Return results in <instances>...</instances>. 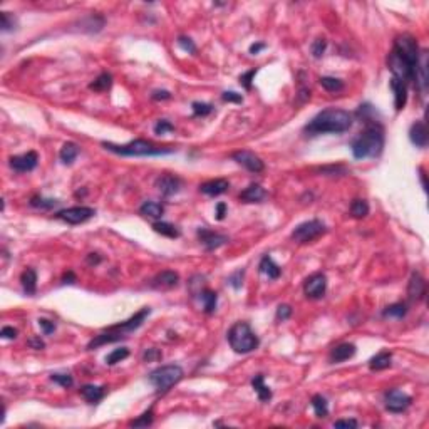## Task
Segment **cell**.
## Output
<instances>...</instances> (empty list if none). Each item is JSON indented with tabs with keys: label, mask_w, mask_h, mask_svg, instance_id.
<instances>
[{
	"label": "cell",
	"mask_w": 429,
	"mask_h": 429,
	"mask_svg": "<svg viewBox=\"0 0 429 429\" xmlns=\"http://www.w3.org/2000/svg\"><path fill=\"white\" fill-rule=\"evenodd\" d=\"M39 326H41L44 335H49V334H52V332H54V329H56L54 322L47 320V318H39Z\"/></svg>",
	"instance_id": "obj_53"
},
{
	"label": "cell",
	"mask_w": 429,
	"mask_h": 429,
	"mask_svg": "<svg viewBox=\"0 0 429 429\" xmlns=\"http://www.w3.org/2000/svg\"><path fill=\"white\" fill-rule=\"evenodd\" d=\"M228 188H230L228 181L218 178V180H210V181H206V183H203L200 186V191L208 194V196H220V194L228 191Z\"/></svg>",
	"instance_id": "obj_20"
},
{
	"label": "cell",
	"mask_w": 429,
	"mask_h": 429,
	"mask_svg": "<svg viewBox=\"0 0 429 429\" xmlns=\"http://www.w3.org/2000/svg\"><path fill=\"white\" fill-rule=\"evenodd\" d=\"M153 230L159 235L168 237V238H178L180 237V230L174 225L168 223V222H156L153 223Z\"/></svg>",
	"instance_id": "obj_32"
},
{
	"label": "cell",
	"mask_w": 429,
	"mask_h": 429,
	"mask_svg": "<svg viewBox=\"0 0 429 429\" xmlns=\"http://www.w3.org/2000/svg\"><path fill=\"white\" fill-rule=\"evenodd\" d=\"M228 342H230V347L237 354H248L260 346L258 337L246 322L233 324L231 329L228 330Z\"/></svg>",
	"instance_id": "obj_5"
},
{
	"label": "cell",
	"mask_w": 429,
	"mask_h": 429,
	"mask_svg": "<svg viewBox=\"0 0 429 429\" xmlns=\"http://www.w3.org/2000/svg\"><path fill=\"white\" fill-rule=\"evenodd\" d=\"M327 290V277L324 274H314L310 275L307 280L303 283V292L305 295L312 300H317V298H322L326 295Z\"/></svg>",
	"instance_id": "obj_12"
},
{
	"label": "cell",
	"mask_w": 429,
	"mask_h": 429,
	"mask_svg": "<svg viewBox=\"0 0 429 429\" xmlns=\"http://www.w3.org/2000/svg\"><path fill=\"white\" fill-rule=\"evenodd\" d=\"M411 402H413L411 396L399 391V389H391V391H387L384 394V406L389 413H394V414L404 413L411 406Z\"/></svg>",
	"instance_id": "obj_11"
},
{
	"label": "cell",
	"mask_w": 429,
	"mask_h": 429,
	"mask_svg": "<svg viewBox=\"0 0 429 429\" xmlns=\"http://www.w3.org/2000/svg\"><path fill=\"white\" fill-rule=\"evenodd\" d=\"M409 139L414 146L426 148L427 146V128L422 121H416L409 129Z\"/></svg>",
	"instance_id": "obj_19"
},
{
	"label": "cell",
	"mask_w": 429,
	"mask_h": 429,
	"mask_svg": "<svg viewBox=\"0 0 429 429\" xmlns=\"http://www.w3.org/2000/svg\"><path fill=\"white\" fill-rule=\"evenodd\" d=\"M191 108H193L194 116H208V114H211L214 109L211 104H208V102H193Z\"/></svg>",
	"instance_id": "obj_44"
},
{
	"label": "cell",
	"mask_w": 429,
	"mask_h": 429,
	"mask_svg": "<svg viewBox=\"0 0 429 429\" xmlns=\"http://www.w3.org/2000/svg\"><path fill=\"white\" fill-rule=\"evenodd\" d=\"M153 421H154V411H153V407H149L148 411L142 413L138 419H134V421L129 422V426H133V427H146V426H151Z\"/></svg>",
	"instance_id": "obj_38"
},
{
	"label": "cell",
	"mask_w": 429,
	"mask_h": 429,
	"mask_svg": "<svg viewBox=\"0 0 429 429\" xmlns=\"http://www.w3.org/2000/svg\"><path fill=\"white\" fill-rule=\"evenodd\" d=\"M292 315V307L290 305H278V309H277V320H289Z\"/></svg>",
	"instance_id": "obj_50"
},
{
	"label": "cell",
	"mask_w": 429,
	"mask_h": 429,
	"mask_svg": "<svg viewBox=\"0 0 429 429\" xmlns=\"http://www.w3.org/2000/svg\"><path fill=\"white\" fill-rule=\"evenodd\" d=\"M178 45H180V47L183 49L185 52H188V54H196V45H194V42L191 41L190 37L180 35V37H178Z\"/></svg>",
	"instance_id": "obj_45"
},
{
	"label": "cell",
	"mask_w": 429,
	"mask_h": 429,
	"mask_svg": "<svg viewBox=\"0 0 429 429\" xmlns=\"http://www.w3.org/2000/svg\"><path fill=\"white\" fill-rule=\"evenodd\" d=\"M266 198V191L260 185H250L240 193V200L243 203H260Z\"/></svg>",
	"instance_id": "obj_23"
},
{
	"label": "cell",
	"mask_w": 429,
	"mask_h": 429,
	"mask_svg": "<svg viewBox=\"0 0 429 429\" xmlns=\"http://www.w3.org/2000/svg\"><path fill=\"white\" fill-rule=\"evenodd\" d=\"M359 422L355 419H339L334 422V427H357Z\"/></svg>",
	"instance_id": "obj_54"
},
{
	"label": "cell",
	"mask_w": 429,
	"mask_h": 429,
	"mask_svg": "<svg viewBox=\"0 0 429 429\" xmlns=\"http://www.w3.org/2000/svg\"><path fill=\"white\" fill-rule=\"evenodd\" d=\"M111 84H113V76L108 73H102L96 77L94 82L89 84V87L93 91H97V93H102V91H108L111 87Z\"/></svg>",
	"instance_id": "obj_34"
},
{
	"label": "cell",
	"mask_w": 429,
	"mask_h": 429,
	"mask_svg": "<svg viewBox=\"0 0 429 429\" xmlns=\"http://www.w3.org/2000/svg\"><path fill=\"white\" fill-rule=\"evenodd\" d=\"M258 269H260V272H262L263 275L269 277L270 280H277V278L280 277V274H282V269L274 262V258H272L270 255H265L262 260H260Z\"/></svg>",
	"instance_id": "obj_24"
},
{
	"label": "cell",
	"mask_w": 429,
	"mask_h": 429,
	"mask_svg": "<svg viewBox=\"0 0 429 429\" xmlns=\"http://www.w3.org/2000/svg\"><path fill=\"white\" fill-rule=\"evenodd\" d=\"M326 230V225L320 220H309V222L297 225V228L292 231V240L297 243H309L312 240L324 235Z\"/></svg>",
	"instance_id": "obj_7"
},
{
	"label": "cell",
	"mask_w": 429,
	"mask_h": 429,
	"mask_svg": "<svg viewBox=\"0 0 429 429\" xmlns=\"http://www.w3.org/2000/svg\"><path fill=\"white\" fill-rule=\"evenodd\" d=\"M171 131H174V126L171 124L170 121H166V119H159L154 124V134H158V136L166 134V133H171Z\"/></svg>",
	"instance_id": "obj_46"
},
{
	"label": "cell",
	"mask_w": 429,
	"mask_h": 429,
	"mask_svg": "<svg viewBox=\"0 0 429 429\" xmlns=\"http://www.w3.org/2000/svg\"><path fill=\"white\" fill-rule=\"evenodd\" d=\"M217 220H220V222H222V220L225 218V214H226V205L223 203V201H220V203L217 205Z\"/></svg>",
	"instance_id": "obj_58"
},
{
	"label": "cell",
	"mask_w": 429,
	"mask_h": 429,
	"mask_svg": "<svg viewBox=\"0 0 429 429\" xmlns=\"http://www.w3.org/2000/svg\"><path fill=\"white\" fill-rule=\"evenodd\" d=\"M352 114L344 111V109L329 108L324 109L317 116H314L303 128V133L309 136H318V134H341L346 133L352 128Z\"/></svg>",
	"instance_id": "obj_1"
},
{
	"label": "cell",
	"mask_w": 429,
	"mask_h": 429,
	"mask_svg": "<svg viewBox=\"0 0 429 429\" xmlns=\"http://www.w3.org/2000/svg\"><path fill=\"white\" fill-rule=\"evenodd\" d=\"M201 300H203V307L206 314H213L214 310H217V302H218V295L217 292H211V290H203L201 292Z\"/></svg>",
	"instance_id": "obj_35"
},
{
	"label": "cell",
	"mask_w": 429,
	"mask_h": 429,
	"mask_svg": "<svg viewBox=\"0 0 429 429\" xmlns=\"http://www.w3.org/2000/svg\"><path fill=\"white\" fill-rule=\"evenodd\" d=\"M87 263H89V265H97V263H101V257L97 255V253H89Z\"/></svg>",
	"instance_id": "obj_60"
},
{
	"label": "cell",
	"mask_w": 429,
	"mask_h": 429,
	"mask_svg": "<svg viewBox=\"0 0 429 429\" xmlns=\"http://www.w3.org/2000/svg\"><path fill=\"white\" fill-rule=\"evenodd\" d=\"M222 99L225 102H242L243 97H242V94L235 93V91H226V93L222 94Z\"/></svg>",
	"instance_id": "obj_52"
},
{
	"label": "cell",
	"mask_w": 429,
	"mask_h": 429,
	"mask_svg": "<svg viewBox=\"0 0 429 429\" xmlns=\"http://www.w3.org/2000/svg\"><path fill=\"white\" fill-rule=\"evenodd\" d=\"M104 389H106V387L87 384V386H82L81 387V396L89 402V404H96V402H99L104 398V394H106Z\"/></svg>",
	"instance_id": "obj_26"
},
{
	"label": "cell",
	"mask_w": 429,
	"mask_h": 429,
	"mask_svg": "<svg viewBox=\"0 0 429 429\" xmlns=\"http://www.w3.org/2000/svg\"><path fill=\"white\" fill-rule=\"evenodd\" d=\"M50 381H54L56 384H59L62 387H73L74 384V379H73V376L70 374H52L50 376Z\"/></svg>",
	"instance_id": "obj_43"
},
{
	"label": "cell",
	"mask_w": 429,
	"mask_h": 429,
	"mask_svg": "<svg viewBox=\"0 0 429 429\" xmlns=\"http://www.w3.org/2000/svg\"><path fill=\"white\" fill-rule=\"evenodd\" d=\"M384 148V128L378 119L366 121V129L350 142V149L355 159L376 158Z\"/></svg>",
	"instance_id": "obj_2"
},
{
	"label": "cell",
	"mask_w": 429,
	"mask_h": 429,
	"mask_svg": "<svg viewBox=\"0 0 429 429\" xmlns=\"http://www.w3.org/2000/svg\"><path fill=\"white\" fill-rule=\"evenodd\" d=\"M22 289L27 295H35L37 292V274L34 269H25L21 275Z\"/></svg>",
	"instance_id": "obj_25"
},
{
	"label": "cell",
	"mask_w": 429,
	"mask_h": 429,
	"mask_svg": "<svg viewBox=\"0 0 429 429\" xmlns=\"http://www.w3.org/2000/svg\"><path fill=\"white\" fill-rule=\"evenodd\" d=\"M320 82V86L329 91V93H339V91L344 89V82L341 79H337V77H330V76H324L318 79Z\"/></svg>",
	"instance_id": "obj_36"
},
{
	"label": "cell",
	"mask_w": 429,
	"mask_h": 429,
	"mask_svg": "<svg viewBox=\"0 0 429 429\" xmlns=\"http://www.w3.org/2000/svg\"><path fill=\"white\" fill-rule=\"evenodd\" d=\"M151 314V309L149 307H142L139 312H136V314L128 318L126 322H121V324H116V326H111L104 330L102 334L96 335L93 341L87 344V349L93 350L97 349L101 346H106V344H113V342H118L121 339H126L128 334H131L133 330H136L142 322H145V318Z\"/></svg>",
	"instance_id": "obj_3"
},
{
	"label": "cell",
	"mask_w": 429,
	"mask_h": 429,
	"mask_svg": "<svg viewBox=\"0 0 429 429\" xmlns=\"http://www.w3.org/2000/svg\"><path fill=\"white\" fill-rule=\"evenodd\" d=\"M96 214V210L89 206H73V208H66V210H61L56 214L57 220H62L69 225H81L84 222H87Z\"/></svg>",
	"instance_id": "obj_10"
},
{
	"label": "cell",
	"mask_w": 429,
	"mask_h": 429,
	"mask_svg": "<svg viewBox=\"0 0 429 429\" xmlns=\"http://www.w3.org/2000/svg\"><path fill=\"white\" fill-rule=\"evenodd\" d=\"M198 238H200V242L206 246V250L220 248V246H223L226 242H228V237L222 235V233H214V231L206 230V228L198 230Z\"/></svg>",
	"instance_id": "obj_16"
},
{
	"label": "cell",
	"mask_w": 429,
	"mask_h": 429,
	"mask_svg": "<svg viewBox=\"0 0 429 429\" xmlns=\"http://www.w3.org/2000/svg\"><path fill=\"white\" fill-rule=\"evenodd\" d=\"M27 344H29V347L35 349V350H41V349L45 347V344H44V341L41 339V337H32V339H29Z\"/></svg>",
	"instance_id": "obj_56"
},
{
	"label": "cell",
	"mask_w": 429,
	"mask_h": 429,
	"mask_svg": "<svg viewBox=\"0 0 429 429\" xmlns=\"http://www.w3.org/2000/svg\"><path fill=\"white\" fill-rule=\"evenodd\" d=\"M310 404H312V407H314L317 418H327V414H329V404H327V399L324 398V396L315 394L314 398H312Z\"/></svg>",
	"instance_id": "obj_33"
},
{
	"label": "cell",
	"mask_w": 429,
	"mask_h": 429,
	"mask_svg": "<svg viewBox=\"0 0 429 429\" xmlns=\"http://www.w3.org/2000/svg\"><path fill=\"white\" fill-rule=\"evenodd\" d=\"M76 282V275H74V272H67L66 275L62 277V283H74Z\"/></svg>",
	"instance_id": "obj_61"
},
{
	"label": "cell",
	"mask_w": 429,
	"mask_h": 429,
	"mask_svg": "<svg viewBox=\"0 0 429 429\" xmlns=\"http://www.w3.org/2000/svg\"><path fill=\"white\" fill-rule=\"evenodd\" d=\"M77 154H79V146H77L76 142H66V145L61 148L59 158L64 165H70V163H74Z\"/></svg>",
	"instance_id": "obj_31"
},
{
	"label": "cell",
	"mask_w": 429,
	"mask_h": 429,
	"mask_svg": "<svg viewBox=\"0 0 429 429\" xmlns=\"http://www.w3.org/2000/svg\"><path fill=\"white\" fill-rule=\"evenodd\" d=\"M407 314V305L406 303H392L382 312L384 317H396V318H402Z\"/></svg>",
	"instance_id": "obj_39"
},
{
	"label": "cell",
	"mask_w": 429,
	"mask_h": 429,
	"mask_svg": "<svg viewBox=\"0 0 429 429\" xmlns=\"http://www.w3.org/2000/svg\"><path fill=\"white\" fill-rule=\"evenodd\" d=\"M233 161H237L240 166H243L245 170H248L250 173H262L265 170L263 161L258 158L255 153L246 151V149H242V151H237L231 154Z\"/></svg>",
	"instance_id": "obj_13"
},
{
	"label": "cell",
	"mask_w": 429,
	"mask_h": 429,
	"mask_svg": "<svg viewBox=\"0 0 429 429\" xmlns=\"http://www.w3.org/2000/svg\"><path fill=\"white\" fill-rule=\"evenodd\" d=\"M265 47H266V45H265V44H262V42H258V44H252V45H250V54L255 56V54H258L260 50H263Z\"/></svg>",
	"instance_id": "obj_59"
},
{
	"label": "cell",
	"mask_w": 429,
	"mask_h": 429,
	"mask_svg": "<svg viewBox=\"0 0 429 429\" xmlns=\"http://www.w3.org/2000/svg\"><path fill=\"white\" fill-rule=\"evenodd\" d=\"M426 295V280L422 278L419 274H414L411 275V280H409L407 285V297L411 302H419L422 300Z\"/></svg>",
	"instance_id": "obj_17"
},
{
	"label": "cell",
	"mask_w": 429,
	"mask_h": 429,
	"mask_svg": "<svg viewBox=\"0 0 429 429\" xmlns=\"http://www.w3.org/2000/svg\"><path fill=\"white\" fill-rule=\"evenodd\" d=\"M154 186L158 188V191L163 196H173L181 190V180L174 174H161L156 178Z\"/></svg>",
	"instance_id": "obj_15"
},
{
	"label": "cell",
	"mask_w": 429,
	"mask_h": 429,
	"mask_svg": "<svg viewBox=\"0 0 429 429\" xmlns=\"http://www.w3.org/2000/svg\"><path fill=\"white\" fill-rule=\"evenodd\" d=\"M79 25H81V30L82 32L94 34V32H99L104 27V17L96 15V14H91L87 17H84L82 21L79 22Z\"/></svg>",
	"instance_id": "obj_27"
},
{
	"label": "cell",
	"mask_w": 429,
	"mask_h": 429,
	"mask_svg": "<svg viewBox=\"0 0 429 429\" xmlns=\"http://www.w3.org/2000/svg\"><path fill=\"white\" fill-rule=\"evenodd\" d=\"M255 74H257V69H252V70H248V73L240 76V84H242L246 91L252 89V81H253V77H255Z\"/></svg>",
	"instance_id": "obj_49"
},
{
	"label": "cell",
	"mask_w": 429,
	"mask_h": 429,
	"mask_svg": "<svg viewBox=\"0 0 429 429\" xmlns=\"http://www.w3.org/2000/svg\"><path fill=\"white\" fill-rule=\"evenodd\" d=\"M391 362H392V354L387 352V350H382V352L374 355L369 361V367L370 370H384L387 367H391Z\"/></svg>",
	"instance_id": "obj_29"
},
{
	"label": "cell",
	"mask_w": 429,
	"mask_h": 429,
	"mask_svg": "<svg viewBox=\"0 0 429 429\" xmlns=\"http://www.w3.org/2000/svg\"><path fill=\"white\" fill-rule=\"evenodd\" d=\"M419 174H421V183H422V190H424V191H427L426 174H424V170H422V168H419Z\"/></svg>",
	"instance_id": "obj_62"
},
{
	"label": "cell",
	"mask_w": 429,
	"mask_h": 429,
	"mask_svg": "<svg viewBox=\"0 0 429 429\" xmlns=\"http://www.w3.org/2000/svg\"><path fill=\"white\" fill-rule=\"evenodd\" d=\"M387 66H389V69H391L392 77H396V79L402 81L404 84H409L411 81H414L416 67L411 66L406 59H402L396 50H391V54H389Z\"/></svg>",
	"instance_id": "obj_9"
},
{
	"label": "cell",
	"mask_w": 429,
	"mask_h": 429,
	"mask_svg": "<svg viewBox=\"0 0 429 429\" xmlns=\"http://www.w3.org/2000/svg\"><path fill=\"white\" fill-rule=\"evenodd\" d=\"M252 386L255 389V392L258 394V399L262 402L272 399V391H270V387L265 386V378L262 374H257L255 378L252 379Z\"/></svg>",
	"instance_id": "obj_30"
},
{
	"label": "cell",
	"mask_w": 429,
	"mask_h": 429,
	"mask_svg": "<svg viewBox=\"0 0 429 429\" xmlns=\"http://www.w3.org/2000/svg\"><path fill=\"white\" fill-rule=\"evenodd\" d=\"M355 352H357V349H355L354 344L344 342V344H339V346H335L332 350H330L329 361L332 364H339V362H344V361H349L350 357L355 355Z\"/></svg>",
	"instance_id": "obj_18"
},
{
	"label": "cell",
	"mask_w": 429,
	"mask_h": 429,
	"mask_svg": "<svg viewBox=\"0 0 429 429\" xmlns=\"http://www.w3.org/2000/svg\"><path fill=\"white\" fill-rule=\"evenodd\" d=\"M183 376H185V372L180 366H176V364H168V366H161L158 369L151 370L148 376V379L156 387V391L159 394H165L170 391L174 384H178V382L183 379Z\"/></svg>",
	"instance_id": "obj_6"
},
{
	"label": "cell",
	"mask_w": 429,
	"mask_h": 429,
	"mask_svg": "<svg viewBox=\"0 0 429 429\" xmlns=\"http://www.w3.org/2000/svg\"><path fill=\"white\" fill-rule=\"evenodd\" d=\"M151 97L154 101H165V99H170L171 94H170V91H154Z\"/></svg>",
	"instance_id": "obj_57"
},
{
	"label": "cell",
	"mask_w": 429,
	"mask_h": 429,
	"mask_svg": "<svg viewBox=\"0 0 429 429\" xmlns=\"http://www.w3.org/2000/svg\"><path fill=\"white\" fill-rule=\"evenodd\" d=\"M129 355V350L126 347H121V349H114L111 354L106 355V364L108 366H114V364H118L121 361H124L126 357Z\"/></svg>",
	"instance_id": "obj_41"
},
{
	"label": "cell",
	"mask_w": 429,
	"mask_h": 429,
	"mask_svg": "<svg viewBox=\"0 0 429 429\" xmlns=\"http://www.w3.org/2000/svg\"><path fill=\"white\" fill-rule=\"evenodd\" d=\"M102 148L119 156H166L173 154L174 148H161L146 139H134L128 145H114V142H102Z\"/></svg>",
	"instance_id": "obj_4"
},
{
	"label": "cell",
	"mask_w": 429,
	"mask_h": 429,
	"mask_svg": "<svg viewBox=\"0 0 429 429\" xmlns=\"http://www.w3.org/2000/svg\"><path fill=\"white\" fill-rule=\"evenodd\" d=\"M398 54L402 57V59H406L411 66L418 67V61H419V47H418V42H416V39L409 34H402L399 37H396L394 41V49Z\"/></svg>",
	"instance_id": "obj_8"
},
{
	"label": "cell",
	"mask_w": 429,
	"mask_h": 429,
	"mask_svg": "<svg viewBox=\"0 0 429 429\" xmlns=\"http://www.w3.org/2000/svg\"><path fill=\"white\" fill-rule=\"evenodd\" d=\"M0 19H2V24H0V27H2L4 32H9L14 29V25H15V19L12 17L9 12H2V15H0Z\"/></svg>",
	"instance_id": "obj_48"
},
{
	"label": "cell",
	"mask_w": 429,
	"mask_h": 429,
	"mask_svg": "<svg viewBox=\"0 0 429 429\" xmlns=\"http://www.w3.org/2000/svg\"><path fill=\"white\" fill-rule=\"evenodd\" d=\"M161 359V352L158 349H148L145 354H142V361L145 362H154Z\"/></svg>",
	"instance_id": "obj_51"
},
{
	"label": "cell",
	"mask_w": 429,
	"mask_h": 429,
	"mask_svg": "<svg viewBox=\"0 0 429 429\" xmlns=\"http://www.w3.org/2000/svg\"><path fill=\"white\" fill-rule=\"evenodd\" d=\"M17 329H14V327H4L2 329V332H0V335L4 337V339H9V341H12V339H15L17 337Z\"/></svg>",
	"instance_id": "obj_55"
},
{
	"label": "cell",
	"mask_w": 429,
	"mask_h": 429,
	"mask_svg": "<svg viewBox=\"0 0 429 429\" xmlns=\"http://www.w3.org/2000/svg\"><path fill=\"white\" fill-rule=\"evenodd\" d=\"M391 87L394 91V106L396 111H402L407 102V84H404L402 81L396 79L392 77L391 79Z\"/></svg>",
	"instance_id": "obj_21"
},
{
	"label": "cell",
	"mask_w": 429,
	"mask_h": 429,
	"mask_svg": "<svg viewBox=\"0 0 429 429\" xmlns=\"http://www.w3.org/2000/svg\"><path fill=\"white\" fill-rule=\"evenodd\" d=\"M39 163V156L35 151H27L19 156H12L9 159V165L14 171L17 173H29L32 170H35Z\"/></svg>",
	"instance_id": "obj_14"
},
{
	"label": "cell",
	"mask_w": 429,
	"mask_h": 429,
	"mask_svg": "<svg viewBox=\"0 0 429 429\" xmlns=\"http://www.w3.org/2000/svg\"><path fill=\"white\" fill-rule=\"evenodd\" d=\"M350 214L354 218H366L369 214V205L366 200H354L350 203Z\"/></svg>",
	"instance_id": "obj_37"
},
{
	"label": "cell",
	"mask_w": 429,
	"mask_h": 429,
	"mask_svg": "<svg viewBox=\"0 0 429 429\" xmlns=\"http://www.w3.org/2000/svg\"><path fill=\"white\" fill-rule=\"evenodd\" d=\"M30 205L41 210H52L59 205V200H52V198H44V196H34L30 200Z\"/></svg>",
	"instance_id": "obj_40"
},
{
	"label": "cell",
	"mask_w": 429,
	"mask_h": 429,
	"mask_svg": "<svg viewBox=\"0 0 429 429\" xmlns=\"http://www.w3.org/2000/svg\"><path fill=\"white\" fill-rule=\"evenodd\" d=\"M139 213L146 218L159 220L165 213V206L161 203H156V201H145L139 208Z\"/></svg>",
	"instance_id": "obj_28"
},
{
	"label": "cell",
	"mask_w": 429,
	"mask_h": 429,
	"mask_svg": "<svg viewBox=\"0 0 429 429\" xmlns=\"http://www.w3.org/2000/svg\"><path fill=\"white\" fill-rule=\"evenodd\" d=\"M180 282V275L173 270H165L153 278V285L156 289H171L176 287Z\"/></svg>",
	"instance_id": "obj_22"
},
{
	"label": "cell",
	"mask_w": 429,
	"mask_h": 429,
	"mask_svg": "<svg viewBox=\"0 0 429 429\" xmlns=\"http://www.w3.org/2000/svg\"><path fill=\"white\" fill-rule=\"evenodd\" d=\"M243 275H245V270H237L235 274H231L230 278H228V283L231 285L233 289L238 290V289H242V285H243Z\"/></svg>",
	"instance_id": "obj_47"
},
{
	"label": "cell",
	"mask_w": 429,
	"mask_h": 429,
	"mask_svg": "<svg viewBox=\"0 0 429 429\" xmlns=\"http://www.w3.org/2000/svg\"><path fill=\"white\" fill-rule=\"evenodd\" d=\"M327 49V41L326 39H315L314 42H312L310 45V52H312V56L315 57V59H320V57L324 56V52H326Z\"/></svg>",
	"instance_id": "obj_42"
}]
</instances>
